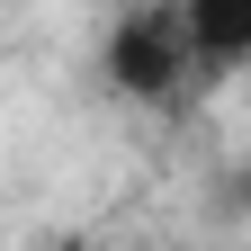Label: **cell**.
Returning a JSON list of instances; mask_svg holds the SVG:
<instances>
[{
	"instance_id": "obj_1",
	"label": "cell",
	"mask_w": 251,
	"mask_h": 251,
	"mask_svg": "<svg viewBox=\"0 0 251 251\" xmlns=\"http://www.w3.org/2000/svg\"><path fill=\"white\" fill-rule=\"evenodd\" d=\"M99 90L126 108H179L198 90V63H188V36H179V9L171 0H135V9L108 18L99 36Z\"/></svg>"
},
{
	"instance_id": "obj_2",
	"label": "cell",
	"mask_w": 251,
	"mask_h": 251,
	"mask_svg": "<svg viewBox=\"0 0 251 251\" xmlns=\"http://www.w3.org/2000/svg\"><path fill=\"white\" fill-rule=\"evenodd\" d=\"M171 9H179V36H188L198 81L251 72V0H171Z\"/></svg>"
},
{
	"instance_id": "obj_3",
	"label": "cell",
	"mask_w": 251,
	"mask_h": 251,
	"mask_svg": "<svg viewBox=\"0 0 251 251\" xmlns=\"http://www.w3.org/2000/svg\"><path fill=\"white\" fill-rule=\"evenodd\" d=\"M225 206H233V215H251V152L225 171Z\"/></svg>"
},
{
	"instance_id": "obj_4",
	"label": "cell",
	"mask_w": 251,
	"mask_h": 251,
	"mask_svg": "<svg viewBox=\"0 0 251 251\" xmlns=\"http://www.w3.org/2000/svg\"><path fill=\"white\" fill-rule=\"evenodd\" d=\"M36 251H108V242H99V233H81V225H63V233H45Z\"/></svg>"
}]
</instances>
